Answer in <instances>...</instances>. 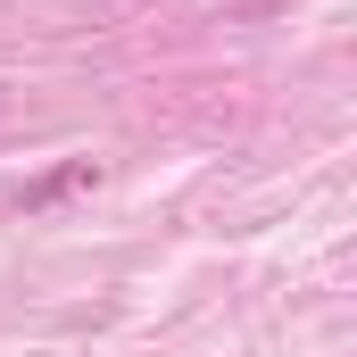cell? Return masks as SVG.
Segmentation results:
<instances>
[{
	"mask_svg": "<svg viewBox=\"0 0 357 357\" xmlns=\"http://www.w3.org/2000/svg\"><path fill=\"white\" fill-rule=\"evenodd\" d=\"M91 175H100L91 158H67V167H50V175H33V183H25V208H59V199H67V191H84Z\"/></svg>",
	"mask_w": 357,
	"mask_h": 357,
	"instance_id": "obj_1",
	"label": "cell"
}]
</instances>
